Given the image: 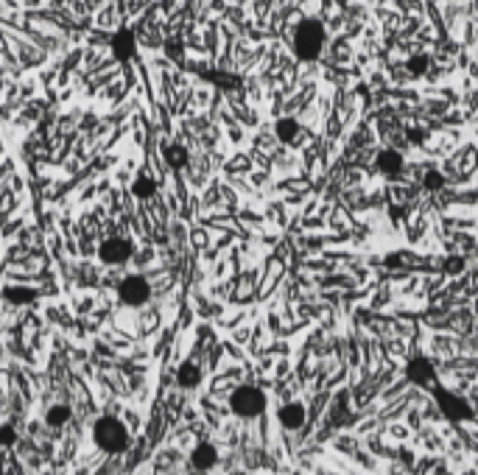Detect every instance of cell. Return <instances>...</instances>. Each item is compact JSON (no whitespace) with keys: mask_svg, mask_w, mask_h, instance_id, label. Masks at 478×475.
I'll use <instances>...</instances> for the list:
<instances>
[{"mask_svg":"<svg viewBox=\"0 0 478 475\" xmlns=\"http://www.w3.org/2000/svg\"><path fill=\"white\" fill-rule=\"evenodd\" d=\"M322 48H325V26L319 20H314V17L302 20L297 26V31H294V54H297V59L314 62V59H319Z\"/></svg>","mask_w":478,"mask_h":475,"instance_id":"1","label":"cell"},{"mask_svg":"<svg viewBox=\"0 0 478 475\" xmlns=\"http://www.w3.org/2000/svg\"><path fill=\"white\" fill-rule=\"evenodd\" d=\"M93 442L104 453H121L129 447V428L118 416H101L93 425Z\"/></svg>","mask_w":478,"mask_h":475,"instance_id":"2","label":"cell"},{"mask_svg":"<svg viewBox=\"0 0 478 475\" xmlns=\"http://www.w3.org/2000/svg\"><path fill=\"white\" fill-rule=\"evenodd\" d=\"M269 400H266V391L258 389V386H238L232 394H229V411L241 419H255L266 411Z\"/></svg>","mask_w":478,"mask_h":475,"instance_id":"3","label":"cell"},{"mask_svg":"<svg viewBox=\"0 0 478 475\" xmlns=\"http://www.w3.org/2000/svg\"><path fill=\"white\" fill-rule=\"evenodd\" d=\"M433 397H436L439 411H442L450 422H467V419H472V405H470L464 397H458V394H453V391H447V389H442V386L433 389Z\"/></svg>","mask_w":478,"mask_h":475,"instance_id":"4","label":"cell"},{"mask_svg":"<svg viewBox=\"0 0 478 475\" xmlns=\"http://www.w3.org/2000/svg\"><path fill=\"white\" fill-rule=\"evenodd\" d=\"M118 297L126 308H143L148 299H151V286L146 277L140 274H132V277H123L121 288H118Z\"/></svg>","mask_w":478,"mask_h":475,"instance_id":"5","label":"cell"},{"mask_svg":"<svg viewBox=\"0 0 478 475\" xmlns=\"http://www.w3.org/2000/svg\"><path fill=\"white\" fill-rule=\"evenodd\" d=\"M132 258V244L126 238H107V241L98 247V260L104 266H123Z\"/></svg>","mask_w":478,"mask_h":475,"instance_id":"6","label":"cell"},{"mask_svg":"<svg viewBox=\"0 0 478 475\" xmlns=\"http://www.w3.org/2000/svg\"><path fill=\"white\" fill-rule=\"evenodd\" d=\"M406 377L411 383H417V386H431L433 377H436V369H433V364L428 358H411L406 364Z\"/></svg>","mask_w":478,"mask_h":475,"instance_id":"7","label":"cell"},{"mask_svg":"<svg viewBox=\"0 0 478 475\" xmlns=\"http://www.w3.org/2000/svg\"><path fill=\"white\" fill-rule=\"evenodd\" d=\"M375 165H378V171H380L383 176L397 179V176L403 173V168H406V159H403V154H400L397 148H383V151L378 154Z\"/></svg>","mask_w":478,"mask_h":475,"instance_id":"8","label":"cell"},{"mask_svg":"<svg viewBox=\"0 0 478 475\" xmlns=\"http://www.w3.org/2000/svg\"><path fill=\"white\" fill-rule=\"evenodd\" d=\"M190 464H193L199 472L213 469V467L218 464V450H215V444H210V442H199V444L190 450Z\"/></svg>","mask_w":478,"mask_h":475,"instance_id":"9","label":"cell"},{"mask_svg":"<svg viewBox=\"0 0 478 475\" xmlns=\"http://www.w3.org/2000/svg\"><path fill=\"white\" fill-rule=\"evenodd\" d=\"M277 419L283 428L288 430H300L305 425V405L302 403H286L280 411H277Z\"/></svg>","mask_w":478,"mask_h":475,"instance_id":"10","label":"cell"},{"mask_svg":"<svg viewBox=\"0 0 478 475\" xmlns=\"http://www.w3.org/2000/svg\"><path fill=\"white\" fill-rule=\"evenodd\" d=\"M134 48H137V42H134V34H132V31L123 29V31H118V34L112 37V51H115V56L123 59V62L134 54Z\"/></svg>","mask_w":478,"mask_h":475,"instance_id":"11","label":"cell"},{"mask_svg":"<svg viewBox=\"0 0 478 475\" xmlns=\"http://www.w3.org/2000/svg\"><path fill=\"white\" fill-rule=\"evenodd\" d=\"M176 380H179L182 389H196V386L201 383V369H199L193 361H185V364H179V369H176Z\"/></svg>","mask_w":478,"mask_h":475,"instance_id":"12","label":"cell"},{"mask_svg":"<svg viewBox=\"0 0 478 475\" xmlns=\"http://www.w3.org/2000/svg\"><path fill=\"white\" fill-rule=\"evenodd\" d=\"M275 132H277V137H280L283 143H294L297 134H300V123H297L294 118H280L277 126H275Z\"/></svg>","mask_w":478,"mask_h":475,"instance_id":"13","label":"cell"},{"mask_svg":"<svg viewBox=\"0 0 478 475\" xmlns=\"http://www.w3.org/2000/svg\"><path fill=\"white\" fill-rule=\"evenodd\" d=\"M165 162L171 168H185L187 165V148L179 146V143H168L165 146Z\"/></svg>","mask_w":478,"mask_h":475,"instance_id":"14","label":"cell"},{"mask_svg":"<svg viewBox=\"0 0 478 475\" xmlns=\"http://www.w3.org/2000/svg\"><path fill=\"white\" fill-rule=\"evenodd\" d=\"M3 297H6L9 302H15V305H29V302H34V299H37V291H34V288L12 286V288H6V291H3Z\"/></svg>","mask_w":478,"mask_h":475,"instance_id":"15","label":"cell"},{"mask_svg":"<svg viewBox=\"0 0 478 475\" xmlns=\"http://www.w3.org/2000/svg\"><path fill=\"white\" fill-rule=\"evenodd\" d=\"M68 419H70V408L62 405V403H56V405H51V408L45 411V422H48L51 428H62V425H68Z\"/></svg>","mask_w":478,"mask_h":475,"instance_id":"16","label":"cell"},{"mask_svg":"<svg viewBox=\"0 0 478 475\" xmlns=\"http://www.w3.org/2000/svg\"><path fill=\"white\" fill-rule=\"evenodd\" d=\"M132 190H134V196H137V198H151V196L157 193V182H154L151 176H146V173H143V176H137V179H134Z\"/></svg>","mask_w":478,"mask_h":475,"instance_id":"17","label":"cell"},{"mask_svg":"<svg viewBox=\"0 0 478 475\" xmlns=\"http://www.w3.org/2000/svg\"><path fill=\"white\" fill-rule=\"evenodd\" d=\"M428 65H431V62H428V56H425V54H414V56L406 62V70H408V73L417 79V76H425Z\"/></svg>","mask_w":478,"mask_h":475,"instance_id":"18","label":"cell"},{"mask_svg":"<svg viewBox=\"0 0 478 475\" xmlns=\"http://www.w3.org/2000/svg\"><path fill=\"white\" fill-rule=\"evenodd\" d=\"M422 187H425V190H442V187H445V173H442V171H436V168L425 171V176H422Z\"/></svg>","mask_w":478,"mask_h":475,"instance_id":"19","label":"cell"},{"mask_svg":"<svg viewBox=\"0 0 478 475\" xmlns=\"http://www.w3.org/2000/svg\"><path fill=\"white\" fill-rule=\"evenodd\" d=\"M17 442V430L12 425H0V444L3 447H12Z\"/></svg>","mask_w":478,"mask_h":475,"instance_id":"20","label":"cell"},{"mask_svg":"<svg viewBox=\"0 0 478 475\" xmlns=\"http://www.w3.org/2000/svg\"><path fill=\"white\" fill-rule=\"evenodd\" d=\"M207 79L215 81V84H221V87H238V84H241L238 79H229V73H207Z\"/></svg>","mask_w":478,"mask_h":475,"instance_id":"21","label":"cell"},{"mask_svg":"<svg viewBox=\"0 0 478 475\" xmlns=\"http://www.w3.org/2000/svg\"><path fill=\"white\" fill-rule=\"evenodd\" d=\"M461 269H464V258L453 255V258H447V260H445V272H450V274H458Z\"/></svg>","mask_w":478,"mask_h":475,"instance_id":"22","label":"cell"},{"mask_svg":"<svg viewBox=\"0 0 478 475\" xmlns=\"http://www.w3.org/2000/svg\"><path fill=\"white\" fill-rule=\"evenodd\" d=\"M408 140H411L414 146H419V143L425 140V132H422V129H408Z\"/></svg>","mask_w":478,"mask_h":475,"instance_id":"23","label":"cell"},{"mask_svg":"<svg viewBox=\"0 0 478 475\" xmlns=\"http://www.w3.org/2000/svg\"><path fill=\"white\" fill-rule=\"evenodd\" d=\"M168 56H171V59H179V56H182V45L168 42Z\"/></svg>","mask_w":478,"mask_h":475,"instance_id":"24","label":"cell"}]
</instances>
